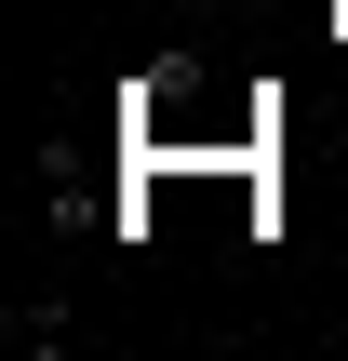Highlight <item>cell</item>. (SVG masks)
<instances>
[{
    "label": "cell",
    "mask_w": 348,
    "mask_h": 361,
    "mask_svg": "<svg viewBox=\"0 0 348 361\" xmlns=\"http://www.w3.org/2000/svg\"><path fill=\"white\" fill-rule=\"evenodd\" d=\"M0 335H13L27 361H54V348H80V308H67V295H13V322H0Z\"/></svg>",
    "instance_id": "obj_1"
}]
</instances>
